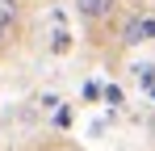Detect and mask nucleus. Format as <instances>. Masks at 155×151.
<instances>
[{"instance_id":"nucleus-1","label":"nucleus","mask_w":155,"mask_h":151,"mask_svg":"<svg viewBox=\"0 0 155 151\" xmlns=\"http://www.w3.org/2000/svg\"><path fill=\"white\" fill-rule=\"evenodd\" d=\"M80 17H88V21H105L113 8H117V0H76Z\"/></svg>"},{"instance_id":"nucleus-2","label":"nucleus","mask_w":155,"mask_h":151,"mask_svg":"<svg viewBox=\"0 0 155 151\" xmlns=\"http://www.w3.org/2000/svg\"><path fill=\"white\" fill-rule=\"evenodd\" d=\"M151 34H155V21L130 17V21H126V29H122V42H130V46H134V42H143V38H151Z\"/></svg>"},{"instance_id":"nucleus-3","label":"nucleus","mask_w":155,"mask_h":151,"mask_svg":"<svg viewBox=\"0 0 155 151\" xmlns=\"http://www.w3.org/2000/svg\"><path fill=\"white\" fill-rule=\"evenodd\" d=\"M17 17H21V0H0V25H17Z\"/></svg>"},{"instance_id":"nucleus-4","label":"nucleus","mask_w":155,"mask_h":151,"mask_svg":"<svg viewBox=\"0 0 155 151\" xmlns=\"http://www.w3.org/2000/svg\"><path fill=\"white\" fill-rule=\"evenodd\" d=\"M8 46V25H0V50Z\"/></svg>"},{"instance_id":"nucleus-5","label":"nucleus","mask_w":155,"mask_h":151,"mask_svg":"<svg viewBox=\"0 0 155 151\" xmlns=\"http://www.w3.org/2000/svg\"><path fill=\"white\" fill-rule=\"evenodd\" d=\"M151 134H155V113H151Z\"/></svg>"}]
</instances>
